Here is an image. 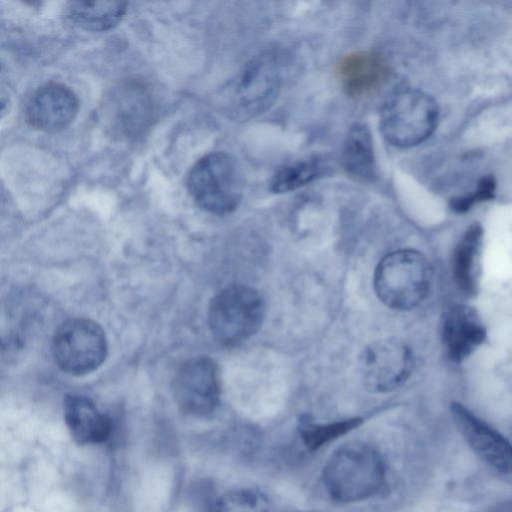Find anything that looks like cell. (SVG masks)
I'll return each mask as SVG.
<instances>
[{
  "label": "cell",
  "instance_id": "1",
  "mask_svg": "<svg viewBox=\"0 0 512 512\" xmlns=\"http://www.w3.org/2000/svg\"><path fill=\"white\" fill-rule=\"evenodd\" d=\"M386 477L385 463L372 446L354 442L334 451L323 469V482L336 501L354 503L375 495Z\"/></svg>",
  "mask_w": 512,
  "mask_h": 512
},
{
  "label": "cell",
  "instance_id": "2",
  "mask_svg": "<svg viewBox=\"0 0 512 512\" xmlns=\"http://www.w3.org/2000/svg\"><path fill=\"white\" fill-rule=\"evenodd\" d=\"M188 193L203 210L217 215L233 212L242 197V174L236 159L226 152L200 158L186 178Z\"/></svg>",
  "mask_w": 512,
  "mask_h": 512
},
{
  "label": "cell",
  "instance_id": "3",
  "mask_svg": "<svg viewBox=\"0 0 512 512\" xmlns=\"http://www.w3.org/2000/svg\"><path fill=\"white\" fill-rule=\"evenodd\" d=\"M431 270L418 251L404 249L386 255L374 274L378 298L388 307L407 310L418 306L427 296Z\"/></svg>",
  "mask_w": 512,
  "mask_h": 512
},
{
  "label": "cell",
  "instance_id": "4",
  "mask_svg": "<svg viewBox=\"0 0 512 512\" xmlns=\"http://www.w3.org/2000/svg\"><path fill=\"white\" fill-rule=\"evenodd\" d=\"M438 121V107L422 91L404 88L392 93L380 111V130L392 145L410 147L427 139Z\"/></svg>",
  "mask_w": 512,
  "mask_h": 512
},
{
  "label": "cell",
  "instance_id": "5",
  "mask_svg": "<svg viewBox=\"0 0 512 512\" xmlns=\"http://www.w3.org/2000/svg\"><path fill=\"white\" fill-rule=\"evenodd\" d=\"M265 317L261 295L251 287L233 285L218 292L208 308V326L224 346L237 345L253 336Z\"/></svg>",
  "mask_w": 512,
  "mask_h": 512
},
{
  "label": "cell",
  "instance_id": "6",
  "mask_svg": "<svg viewBox=\"0 0 512 512\" xmlns=\"http://www.w3.org/2000/svg\"><path fill=\"white\" fill-rule=\"evenodd\" d=\"M107 349L103 329L87 318H73L63 322L52 340L56 364L72 375H83L97 369L105 360Z\"/></svg>",
  "mask_w": 512,
  "mask_h": 512
},
{
  "label": "cell",
  "instance_id": "7",
  "mask_svg": "<svg viewBox=\"0 0 512 512\" xmlns=\"http://www.w3.org/2000/svg\"><path fill=\"white\" fill-rule=\"evenodd\" d=\"M281 87V70L271 53L246 64L232 91V110L241 119L253 118L270 108Z\"/></svg>",
  "mask_w": 512,
  "mask_h": 512
},
{
  "label": "cell",
  "instance_id": "8",
  "mask_svg": "<svg viewBox=\"0 0 512 512\" xmlns=\"http://www.w3.org/2000/svg\"><path fill=\"white\" fill-rule=\"evenodd\" d=\"M412 367L410 348L396 339L374 341L359 357L362 383L371 392L384 393L396 389L407 380Z\"/></svg>",
  "mask_w": 512,
  "mask_h": 512
},
{
  "label": "cell",
  "instance_id": "9",
  "mask_svg": "<svg viewBox=\"0 0 512 512\" xmlns=\"http://www.w3.org/2000/svg\"><path fill=\"white\" fill-rule=\"evenodd\" d=\"M173 393L178 407L190 416L212 413L220 400L217 365L207 357L187 361L174 380Z\"/></svg>",
  "mask_w": 512,
  "mask_h": 512
},
{
  "label": "cell",
  "instance_id": "10",
  "mask_svg": "<svg viewBox=\"0 0 512 512\" xmlns=\"http://www.w3.org/2000/svg\"><path fill=\"white\" fill-rule=\"evenodd\" d=\"M103 117L112 134L136 137L153 118V103L144 87L128 83L117 87L107 97Z\"/></svg>",
  "mask_w": 512,
  "mask_h": 512
},
{
  "label": "cell",
  "instance_id": "11",
  "mask_svg": "<svg viewBox=\"0 0 512 512\" xmlns=\"http://www.w3.org/2000/svg\"><path fill=\"white\" fill-rule=\"evenodd\" d=\"M79 100L74 91L61 83L39 87L25 107L26 122L33 128L56 133L66 129L76 118Z\"/></svg>",
  "mask_w": 512,
  "mask_h": 512
},
{
  "label": "cell",
  "instance_id": "12",
  "mask_svg": "<svg viewBox=\"0 0 512 512\" xmlns=\"http://www.w3.org/2000/svg\"><path fill=\"white\" fill-rule=\"evenodd\" d=\"M453 419L471 448L501 473L512 475V444L460 403L451 406Z\"/></svg>",
  "mask_w": 512,
  "mask_h": 512
},
{
  "label": "cell",
  "instance_id": "13",
  "mask_svg": "<svg viewBox=\"0 0 512 512\" xmlns=\"http://www.w3.org/2000/svg\"><path fill=\"white\" fill-rule=\"evenodd\" d=\"M336 74L345 93L352 98L369 96L381 88L390 74L384 57L374 51H358L344 56Z\"/></svg>",
  "mask_w": 512,
  "mask_h": 512
},
{
  "label": "cell",
  "instance_id": "14",
  "mask_svg": "<svg viewBox=\"0 0 512 512\" xmlns=\"http://www.w3.org/2000/svg\"><path fill=\"white\" fill-rule=\"evenodd\" d=\"M442 339L449 359L462 362L485 341L486 328L475 309L454 305L443 316Z\"/></svg>",
  "mask_w": 512,
  "mask_h": 512
},
{
  "label": "cell",
  "instance_id": "15",
  "mask_svg": "<svg viewBox=\"0 0 512 512\" xmlns=\"http://www.w3.org/2000/svg\"><path fill=\"white\" fill-rule=\"evenodd\" d=\"M64 420L72 439L81 446L103 443L113 430L111 419L92 400L81 395L65 398Z\"/></svg>",
  "mask_w": 512,
  "mask_h": 512
},
{
  "label": "cell",
  "instance_id": "16",
  "mask_svg": "<svg viewBox=\"0 0 512 512\" xmlns=\"http://www.w3.org/2000/svg\"><path fill=\"white\" fill-rule=\"evenodd\" d=\"M483 238L482 226L473 223L463 233L453 250V278L459 290L468 296H473L478 291Z\"/></svg>",
  "mask_w": 512,
  "mask_h": 512
},
{
  "label": "cell",
  "instance_id": "17",
  "mask_svg": "<svg viewBox=\"0 0 512 512\" xmlns=\"http://www.w3.org/2000/svg\"><path fill=\"white\" fill-rule=\"evenodd\" d=\"M342 165L346 173L361 182L376 177V162L370 131L364 124H354L345 139Z\"/></svg>",
  "mask_w": 512,
  "mask_h": 512
},
{
  "label": "cell",
  "instance_id": "18",
  "mask_svg": "<svg viewBox=\"0 0 512 512\" xmlns=\"http://www.w3.org/2000/svg\"><path fill=\"white\" fill-rule=\"evenodd\" d=\"M127 12L123 1H74L66 7V16L88 31H107L115 27Z\"/></svg>",
  "mask_w": 512,
  "mask_h": 512
},
{
  "label": "cell",
  "instance_id": "19",
  "mask_svg": "<svg viewBox=\"0 0 512 512\" xmlns=\"http://www.w3.org/2000/svg\"><path fill=\"white\" fill-rule=\"evenodd\" d=\"M362 421L361 418H352L328 424H316L308 416H304L299 421L298 430L307 449L316 450L357 428Z\"/></svg>",
  "mask_w": 512,
  "mask_h": 512
},
{
  "label": "cell",
  "instance_id": "20",
  "mask_svg": "<svg viewBox=\"0 0 512 512\" xmlns=\"http://www.w3.org/2000/svg\"><path fill=\"white\" fill-rule=\"evenodd\" d=\"M320 170V163L315 158L296 160L274 174L270 183L271 190L275 193L293 191L315 179Z\"/></svg>",
  "mask_w": 512,
  "mask_h": 512
},
{
  "label": "cell",
  "instance_id": "21",
  "mask_svg": "<svg viewBox=\"0 0 512 512\" xmlns=\"http://www.w3.org/2000/svg\"><path fill=\"white\" fill-rule=\"evenodd\" d=\"M267 495L254 488L227 491L215 500L213 512H270Z\"/></svg>",
  "mask_w": 512,
  "mask_h": 512
},
{
  "label": "cell",
  "instance_id": "22",
  "mask_svg": "<svg viewBox=\"0 0 512 512\" xmlns=\"http://www.w3.org/2000/svg\"><path fill=\"white\" fill-rule=\"evenodd\" d=\"M496 191V181L493 176L480 179L476 191L471 194L474 203L493 199Z\"/></svg>",
  "mask_w": 512,
  "mask_h": 512
}]
</instances>
